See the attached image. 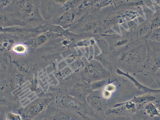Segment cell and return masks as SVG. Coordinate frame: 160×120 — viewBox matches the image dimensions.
I'll use <instances>...</instances> for the list:
<instances>
[{"label": "cell", "mask_w": 160, "mask_h": 120, "mask_svg": "<svg viewBox=\"0 0 160 120\" xmlns=\"http://www.w3.org/2000/svg\"><path fill=\"white\" fill-rule=\"evenodd\" d=\"M13 50L14 52L17 54L23 55L27 52V48L24 44L19 43L14 46Z\"/></svg>", "instance_id": "1"}]
</instances>
